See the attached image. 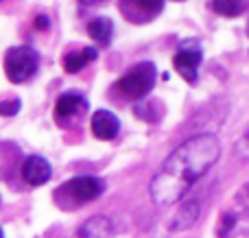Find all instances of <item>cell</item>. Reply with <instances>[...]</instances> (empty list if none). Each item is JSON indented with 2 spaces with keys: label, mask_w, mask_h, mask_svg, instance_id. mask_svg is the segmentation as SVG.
<instances>
[{
  "label": "cell",
  "mask_w": 249,
  "mask_h": 238,
  "mask_svg": "<svg viewBox=\"0 0 249 238\" xmlns=\"http://www.w3.org/2000/svg\"><path fill=\"white\" fill-rule=\"evenodd\" d=\"M221 155V144L216 136L199 134L177 147L162 169L151 179V197L158 205H173L201 179Z\"/></svg>",
  "instance_id": "cell-1"
},
{
  "label": "cell",
  "mask_w": 249,
  "mask_h": 238,
  "mask_svg": "<svg viewBox=\"0 0 249 238\" xmlns=\"http://www.w3.org/2000/svg\"><path fill=\"white\" fill-rule=\"evenodd\" d=\"M105 190V182L92 175H83V177H72L57 190V199H68V205L77 208L81 204H90V201L99 199Z\"/></svg>",
  "instance_id": "cell-2"
},
{
  "label": "cell",
  "mask_w": 249,
  "mask_h": 238,
  "mask_svg": "<svg viewBox=\"0 0 249 238\" xmlns=\"http://www.w3.org/2000/svg\"><path fill=\"white\" fill-rule=\"evenodd\" d=\"M158 79V70L151 61H140L133 68L124 72V77L118 81V90L123 92L127 99H144L155 85Z\"/></svg>",
  "instance_id": "cell-3"
},
{
  "label": "cell",
  "mask_w": 249,
  "mask_h": 238,
  "mask_svg": "<svg viewBox=\"0 0 249 238\" xmlns=\"http://www.w3.org/2000/svg\"><path fill=\"white\" fill-rule=\"evenodd\" d=\"M39 55L31 46H13L4 55V72L13 83H24L37 72Z\"/></svg>",
  "instance_id": "cell-4"
},
{
  "label": "cell",
  "mask_w": 249,
  "mask_h": 238,
  "mask_svg": "<svg viewBox=\"0 0 249 238\" xmlns=\"http://www.w3.org/2000/svg\"><path fill=\"white\" fill-rule=\"evenodd\" d=\"M201 59H203L201 46L195 39H186L177 48L175 57H173V66H175L177 74L186 83H197V72H199V66H201Z\"/></svg>",
  "instance_id": "cell-5"
},
{
  "label": "cell",
  "mask_w": 249,
  "mask_h": 238,
  "mask_svg": "<svg viewBox=\"0 0 249 238\" xmlns=\"http://www.w3.org/2000/svg\"><path fill=\"white\" fill-rule=\"evenodd\" d=\"M88 112V101L79 92H68L59 96L55 105V116L59 122H74Z\"/></svg>",
  "instance_id": "cell-6"
},
{
  "label": "cell",
  "mask_w": 249,
  "mask_h": 238,
  "mask_svg": "<svg viewBox=\"0 0 249 238\" xmlns=\"http://www.w3.org/2000/svg\"><path fill=\"white\" fill-rule=\"evenodd\" d=\"M51 175H53L51 164H48V160L42 155H31V157H26L24 164H22V177H24V182L31 184V186H44V184L51 179Z\"/></svg>",
  "instance_id": "cell-7"
},
{
  "label": "cell",
  "mask_w": 249,
  "mask_h": 238,
  "mask_svg": "<svg viewBox=\"0 0 249 238\" xmlns=\"http://www.w3.org/2000/svg\"><path fill=\"white\" fill-rule=\"evenodd\" d=\"M121 131V122L107 109H99L92 114V134L99 140H114Z\"/></svg>",
  "instance_id": "cell-8"
},
{
  "label": "cell",
  "mask_w": 249,
  "mask_h": 238,
  "mask_svg": "<svg viewBox=\"0 0 249 238\" xmlns=\"http://www.w3.org/2000/svg\"><path fill=\"white\" fill-rule=\"evenodd\" d=\"M164 7V0H121V11L124 9L127 17L133 16V11L138 13L136 20H151L155 17Z\"/></svg>",
  "instance_id": "cell-9"
},
{
  "label": "cell",
  "mask_w": 249,
  "mask_h": 238,
  "mask_svg": "<svg viewBox=\"0 0 249 238\" xmlns=\"http://www.w3.org/2000/svg\"><path fill=\"white\" fill-rule=\"evenodd\" d=\"M112 232H114V227H112V221H109V219L94 217L88 223H83L77 238H109Z\"/></svg>",
  "instance_id": "cell-10"
},
{
  "label": "cell",
  "mask_w": 249,
  "mask_h": 238,
  "mask_svg": "<svg viewBox=\"0 0 249 238\" xmlns=\"http://www.w3.org/2000/svg\"><path fill=\"white\" fill-rule=\"evenodd\" d=\"M199 217V204L197 201H186V204L179 205L175 214V221L171 223V230L175 232H181V230H188Z\"/></svg>",
  "instance_id": "cell-11"
},
{
  "label": "cell",
  "mask_w": 249,
  "mask_h": 238,
  "mask_svg": "<svg viewBox=\"0 0 249 238\" xmlns=\"http://www.w3.org/2000/svg\"><path fill=\"white\" fill-rule=\"evenodd\" d=\"M88 35H90L96 44L107 46V44L112 42V35H114L112 20H107V17H96V20H92L90 24H88Z\"/></svg>",
  "instance_id": "cell-12"
},
{
  "label": "cell",
  "mask_w": 249,
  "mask_h": 238,
  "mask_svg": "<svg viewBox=\"0 0 249 238\" xmlns=\"http://www.w3.org/2000/svg\"><path fill=\"white\" fill-rule=\"evenodd\" d=\"M96 55H99V52H96L94 46H88V48H83V51H79V52H68V55L64 57L66 72H79L83 66H88L90 61H94Z\"/></svg>",
  "instance_id": "cell-13"
},
{
  "label": "cell",
  "mask_w": 249,
  "mask_h": 238,
  "mask_svg": "<svg viewBox=\"0 0 249 238\" xmlns=\"http://www.w3.org/2000/svg\"><path fill=\"white\" fill-rule=\"evenodd\" d=\"M212 9L219 16L234 17L243 11V0H212Z\"/></svg>",
  "instance_id": "cell-14"
},
{
  "label": "cell",
  "mask_w": 249,
  "mask_h": 238,
  "mask_svg": "<svg viewBox=\"0 0 249 238\" xmlns=\"http://www.w3.org/2000/svg\"><path fill=\"white\" fill-rule=\"evenodd\" d=\"M236 155L243 160H249V131L243 134V138L236 142Z\"/></svg>",
  "instance_id": "cell-15"
},
{
  "label": "cell",
  "mask_w": 249,
  "mask_h": 238,
  "mask_svg": "<svg viewBox=\"0 0 249 238\" xmlns=\"http://www.w3.org/2000/svg\"><path fill=\"white\" fill-rule=\"evenodd\" d=\"M0 112L4 114V116H13L16 112H20V101H4L2 105H0Z\"/></svg>",
  "instance_id": "cell-16"
},
{
  "label": "cell",
  "mask_w": 249,
  "mask_h": 238,
  "mask_svg": "<svg viewBox=\"0 0 249 238\" xmlns=\"http://www.w3.org/2000/svg\"><path fill=\"white\" fill-rule=\"evenodd\" d=\"M33 24H35V29L46 31V29H48V17H46V16H37V17H35Z\"/></svg>",
  "instance_id": "cell-17"
},
{
  "label": "cell",
  "mask_w": 249,
  "mask_h": 238,
  "mask_svg": "<svg viewBox=\"0 0 249 238\" xmlns=\"http://www.w3.org/2000/svg\"><path fill=\"white\" fill-rule=\"evenodd\" d=\"M79 2H83V4H99V2H103V0H79Z\"/></svg>",
  "instance_id": "cell-18"
}]
</instances>
